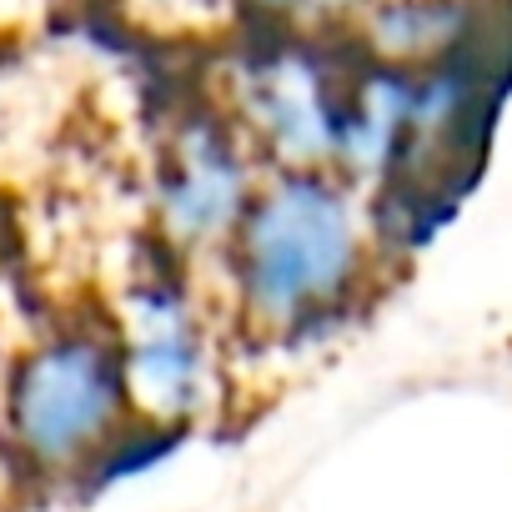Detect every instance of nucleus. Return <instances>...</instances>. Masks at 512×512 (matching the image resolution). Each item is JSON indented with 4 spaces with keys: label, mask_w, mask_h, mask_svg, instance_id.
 Wrapping results in <instances>:
<instances>
[{
    "label": "nucleus",
    "mask_w": 512,
    "mask_h": 512,
    "mask_svg": "<svg viewBox=\"0 0 512 512\" xmlns=\"http://www.w3.org/2000/svg\"><path fill=\"white\" fill-rule=\"evenodd\" d=\"M382 272L367 191L322 166H272L216 256L226 322L267 347L352 322Z\"/></svg>",
    "instance_id": "f257e3e1"
},
{
    "label": "nucleus",
    "mask_w": 512,
    "mask_h": 512,
    "mask_svg": "<svg viewBox=\"0 0 512 512\" xmlns=\"http://www.w3.org/2000/svg\"><path fill=\"white\" fill-rule=\"evenodd\" d=\"M131 417L136 407L111 317L56 322L11 362L0 387V432L16 467L36 482L81 487Z\"/></svg>",
    "instance_id": "f03ea898"
},
{
    "label": "nucleus",
    "mask_w": 512,
    "mask_h": 512,
    "mask_svg": "<svg viewBox=\"0 0 512 512\" xmlns=\"http://www.w3.org/2000/svg\"><path fill=\"white\" fill-rule=\"evenodd\" d=\"M362 76V46L347 31H272L246 26L216 101L251 136L267 166L337 171L347 116Z\"/></svg>",
    "instance_id": "7ed1b4c3"
},
{
    "label": "nucleus",
    "mask_w": 512,
    "mask_h": 512,
    "mask_svg": "<svg viewBox=\"0 0 512 512\" xmlns=\"http://www.w3.org/2000/svg\"><path fill=\"white\" fill-rule=\"evenodd\" d=\"M226 307H211L201 292V272L161 262L126 282L111 312V332L126 367V392L136 417L196 432L226 402Z\"/></svg>",
    "instance_id": "20e7f679"
},
{
    "label": "nucleus",
    "mask_w": 512,
    "mask_h": 512,
    "mask_svg": "<svg viewBox=\"0 0 512 512\" xmlns=\"http://www.w3.org/2000/svg\"><path fill=\"white\" fill-rule=\"evenodd\" d=\"M267 171L272 166L262 161V151L216 96L181 106L166 121L151 166L156 251L191 272L216 267Z\"/></svg>",
    "instance_id": "39448f33"
},
{
    "label": "nucleus",
    "mask_w": 512,
    "mask_h": 512,
    "mask_svg": "<svg viewBox=\"0 0 512 512\" xmlns=\"http://www.w3.org/2000/svg\"><path fill=\"white\" fill-rule=\"evenodd\" d=\"M186 437H191V432H176V427H161V422L131 417L126 432H121V437L91 462V472L81 477V487H86V492H106V487H116V482H131V477L161 467Z\"/></svg>",
    "instance_id": "423d86ee"
},
{
    "label": "nucleus",
    "mask_w": 512,
    "mask_h": 512,
    "mask_svg": "<svg viewBox=\"0 0 512 512\" xmlns=\"http://www.w3.org/2000/svg\"><path fill=\"white\" fill-rule=\"evenodd\" d=\"M372 0H236L246 26L272 31H352Z\"/></svg>",
    "instance_id": "0eeeda50"
}]
</instances>
